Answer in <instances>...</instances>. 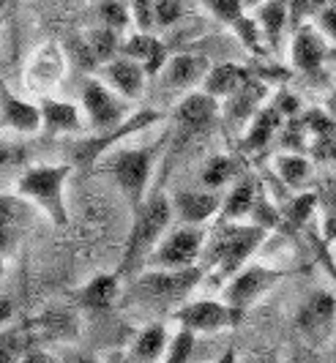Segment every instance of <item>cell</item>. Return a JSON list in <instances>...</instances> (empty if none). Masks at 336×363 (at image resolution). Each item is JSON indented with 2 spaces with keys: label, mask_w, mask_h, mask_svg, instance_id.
Returning <instances> with one entry per match:
<instances>
[{
  "label": "cell",
  "mask_w": 336,
  "mask_h": 363,
  "mask_svg": "<svg viewBox=\"0 0 336 363\" xmlns=\"http://www.w3.org/2000/svg\"><path fill=\"white\" fill-rule=\"evenodd\" d=\"M169 143V131L159 137L156 143L140 147H115L110 156H104L96 167H101L110 175L121 194L126 197L131 211H137L142 202L148 200V189L156 172V164L162 159V150Z\"/></svg>",
  "instance_id": "obj_1"
},
{
  "label": "cell",
  "mask_w": 336,
  "mask_h": 363,
  "mask_svg": "<svg viewBox=\"0 0 336 363\" xmlns=\"http://www.w3.org/2000/svg\"><path fill=\"white\" fill-rule=\"evenodd\" d=\"M172 218H175V213H172V200L167 194H162V191L148 194V200L134 211V221H131L123 259H121V271H118L121 276H134V273L145 268L153 249L169 233Z\"/></svg>",
  "instance_id": "obj_2"
},
{
  "label": "cell",
  "mask_w": 336,
  "mask_h": 363,
  "mask_svg": "<svg viewBox=\"0 0 336 363\" xmlns=\"http://www.w3.org/2000/svg\"><path fill=\"white\" fill-rule=\"evenodd\" d=\"M206 276L203 265L181 268V271H164V268H145L137 273L129 290V301L150 311L178 309L189 301V295L200 287Z\"/></svg>",
  "instance_id": "obj_3"
},
{
  "label": "cell",
  "mask_w": 336,
  "mask_h": 363,
  "mask_svg": "<svg viewBox=\"0 0 336 363\" xmlns=\"http://www.w3.org/2000/svg\"><path fill=\"white\" fill-rule=\"evenodd\" d=\"M72 178V164H33L22 169L14 183L17 197L30 202L55 227L69 224V205H66V183Z\"/></svg>",
  "instance_id": "obj_4"
},
{
  "label": "cell",
  "mask_w": 336,
  "mask_h": 363,
  "mask_svg": "<svg viewBox=\"0 0 336 363\" xmlns=\"http://www.w3.org/2000/svg\"><path fill=\"white\" fill-rule=\"evenodd\" d=\"M265 230L257 224H241V221H222V227L216 230V235L206 240V252L203 259L211 268L216 279L230 281L235 273L241 271L243 265L249 262V257L254 255L265 240Z\"/></svg>",
  "instance_id": "obj_5"
},
{
  "label": "cell",
  "mask_w": 336,
  "mask_h": 363,
  "mask_svg": "<svg viewBox=\"0 0 336 363\" xmlns=\"http://www.w3.org/2000/svg\"><path fill=\"white\" fill-rule=\"evenodd\" d=\"M162 121H164V112H162V109H153V107L134 109L121 126L110 128V131H91V137L74 140V143L69 145V150L74 153V159L79 164L96 167L104 156H110L112 150L121 145L123 140L134 137L137 131H148L150 126H156V123H162Z\"/></svg>",
  "instance_id": "obj_6"
},
{
  "label": "cell",
  "mask_w": 336,
  "mask_h": 363,
  "mask_svg": "<svg viewBox=\"0 0 336 363\" xmlns=\"http://www.w3.org/2000/svg\"><path fill=\"white\" fill-rule=\"evenodd\" d=\"M203 252H206V233H203V227L181 224V227L169 230L167 235L162 238V243L148 257L145 268H164V271L194 268V265H200Z\"/></svg>",
  "instance_id": "obj_7"
},
{
  "label": "cell",
  "mask_w": 336,
  "mask_h": 363,
  "mask_svg": "<svg viewBox=\"0 0 336 363\" xmlns=\"http://www.w3.org/2000/svg\"><path fill=\"white\" fill-rule=\"evenodd\" d=\"M82 115L91 131H110L129 118V101L101 77L82 79Z\"/></svg>",
  "instance_id": "obj_8"
},
{
  "label": "cell",
  "mask_w": 336,
  "mask_h": 363,
  "mask_svg": "<svg viewBox=\"0 0 336 363\" xmlns=\"http://www.w3.org/2000/svg\"><path fill=\"white\" fill-rule=\"evenodd\" d=\"M243 320V311L230 306L227 301H213V298H200V301H186L184 306L172 311V323L184 330H191L194 336L200 333H222L235 328Z\"/></svg>",
  "instance_id": "obj_9"
},
{
  "label": "cell",
  "mask_w": 336,
  "mask_h": 363,
  "mask_svg": "<svg viewBox=\"0 0 336 363\" xmlns=\"http://www.w3.org/2000/svg\"><path fill=\"white\" fill-rule=\"evenodd\" d=\"M284 276H287V271H279L274 265H260V262L243 265L241 271L227 281L222 298L230 306H235L238 311L246 314V309H252L265 292H271L279 284Z\"/></svg>",
  "instance_id": "obj_10"
},
{
  "label": "cell",
  "mask_w": 336,
  "mask_h": 363,
  "mask_svg": "<svg viewBox=\"0 0 336 363\" xmlns=\"http://www.w3.org/2000/svg\"><path fill=\"white\" fill-rule=\"evenodd\" d=\"M336 298L328 290H315L306 295L296 314V328L303 342L312 347L323 345L336 336Z\"/></svg>",
  "instance_id": "obj_11"
},
{
  "label": "cell",
  "mask_w": 336,
  "mask_h": 363,
  "mask_svg": "<svg viewBox=\"0 0 336 363\" xmlns=\"http://www.w3.org/2000/svg\"><path fill=\"white\" fill-rule=\"evenodd\" d=\"M219 115H222L219 99H213L206 91H189L175 107V131L178 137H184V143L206 137L216 126Z\"/></svg>",
  "instance_id": "obj_12"
},
{
  "label": "cell",
  "mask_w": 336,
  "mask_h": 363,
  "mask_svg": "<svg viewBox=\"0 0 336 363\" xmlns=\"http://www.w3.org/2000/svg\"><path fill=\"white\" fill-rule=\"evenodd\" d=\"M331 57L328 38L320 33L315 25H301L293 30V44H290V60L293 69L309 79H323L325 77V60Z\"/></svg>",
  "instance_id": "obj_13"
},
{
  "label": "cell",
  "mask_w": 336,
  "mask_h": 363,
  "mask_svg": "<svg viewBox=\"0 0 336 363\" xmlns=\"http://www.w3.org/2000/svg\"><path fill=\"white\" fill-rule=\"evenodd\" d=\"M268 99V82L254 77L252 82H246L241 91L233 93L230 99H224V126L230 128H249L254 121V115L262 109V101Z\"/></svg>",
  "instance_id": "obj_14"
},
{
  "label": "cell",
  "mask_w": 336,
  "mask_h": 363,
  "mask_svg": "<svg viewBox=\"0 0 336 363\" xmlns=\"http://www.w3.org/2000/svg\"><path fill=\"white\" fill-rule=\"evenodd\" d=\"M224 197L213 189H203V191H178L172 197V213L181 224H191V227H203L213 216L222 213Z\"/></svg>",
  "instance_id": "obj_15"
},
{
  "label": "cell",
  "mask_w": 336,
  "mask_h": 363,
  "mask_svg": "<svg viewBox=\"0 0 336 363\" xmlns=\"http://www.w3.org/2000/svg\"><path fill=\"white\" fill-rule=\"evenodd\" d=\"M101 79L121 93L126 101H140L150 77L137 60H131L126 55H118L115 60L101 66Z\"/></svg>",
  "instance_id": "obj_16"
},
{
  "label": "cell",
  "mask_w": 336,
  "mask_h": 363,
  "mask_svg": "<svg viewBox=\"0 0 336 363\" xmlns=\"http://www.w3.org/2000/svg\"><path fill=\"white\" fill-rule=\"evenodd\" d=\"M208 72H211V60L206 55L178 52L167 57V66L162 69V77H164V85L172 91H191V88L206 82Z\"/></svg>",
  "instance_id": "obj_17"
},
{
  "label": "cell",
  "mask_w": 336,
  "mask_h": 363,
  "mask_svg": "<svg viewBox=\"0 0 336 363\" xmlns=\"http://www.w3.org/2000/svg\"><path fill=\"white\" fill-rule=\"evenodd\" d=\"M0 128H11L17 134L41 131V107L19 99L0 82Z\"/></svg>",
  "instance_id": "obj_18"
},
{
  "label": "cell",
  "mask_w": 336,
  "mask_h": 363,
  "mask_svg": "<svg viewBox=\"0 0 336 363\" xmlns=\"http://www.w3.org/2000/svg\"><path fill=\"white\" fill-rule=\"evenodd\" d=\"M41 131L47 137H63V134H79L85 123L82 109L72 104V101H60V99H41Z\"/></svg>",
  "instance_id": "obj_19"
},
{
  "label": "cell",
  "mask_w": 336,
  "mask_h": 363,
  "mask_svg": "<svg viewBox=\"0 0 336 363\" xmlns=\"http://www.w3.org/2000/svg\"><path fill=\"white\" fill-rule=\"evenodd\" d=\"M121 298V273H96L91 281H85L77 292V303L85 311H101L112 309Z\"/></svg>",
  "instance_id": "obj_20"
},
{
  "label": "cell",
  "mask_w": 336,
  "mask_h": 363,
  "mask_svg": "<svg viewBox=\"0 0 336 363\" xmlns=\"http://www.w3.org/2000/svg\"><path fill=\"white\" fill-rule=\"evenodd\" d=\"M121 55L137 60V63L148 72V77H159L162 69L167 66V47L153 36V33H142V30L131 33V36L121 44Z\"/></svg>",
  "instance_id": "obj_21"
},
{
  "label": "cell",
  "mask_w": 336,
  "mask_h": 363,
  "mask_svg": "<svg viewBox=\"0 0 336 363\" xmlns=\"http://www.w3.org/2000/svg\"><path fill=\"white\" fill-rule=\"evenodd\" d=\"M257 74L252 72V69H246V66H238V63H219V66H211V72H208L206 82L200 85V91L211 93L213 99H230L233 93H238L246 85V82H252Z\"/></svg>",
  "instance_id": "obj_22"
},
{
  "label": "cell",
  "mask_w": 336,
  "mask_h": 363,
  "mask_svg": "<svg viewBox=\"0 0 336 363\" xmlns=\"http://www.w3.org/2000/svg\"><path fill=\"white\" fill-rule=\"evenodd\" d=\"M254 19L260 25L268 50H279L281 36L290 28V3L287 0H262L257 3Z\"/></svg>",
  "instance_id": "obj_23"
},
{
  "label": "cell",
  "mask_w": 336,
  "mask_h": 363,
  "mask_svg": "<svg viewBox=\"0 0 336 363\" xmlns=\"http://www.w3.org/2000/svg\"><path fill=\"white\" fill-rule=\"evenodd\" d=\"M169 342H172V336H169L167 328L162 325V323H150V325H145L131 339L126 352L137 363H159L164 358Z\"/></svg>",
  "instance_id": "obj_24"
},
{
  "label": "cell",
  "mask_w": 336,
  "mask_h": 363,
  "mask_svg": "<svg viewBox=\"0 0 336 363\" xmlns=\"http://www.w3.org/2000/svg\"><path fill=\"white\" fill-rule=\"evenodd\" d=\"M257 183L252 178H243L238 181L222 202V221H241L243 216H252V208H254V200H257Z\"/></svg>",
  "instance_id": "obj_25"
},
{
  "label": "cell",
  "mask_w": 336,
  "mask_h": 363,
  "mask_svg": "<svg viewBox=\"0 0 336 363\" xmlns=\"http://www.w3.org/2000/svg\"><path fill=\"white\" fill-rule=\"evenodd\" d=\"M279 126H281L279 109L274 107V104H271V107H262L260 112L254 115V121L249 123V128H246L243 147H246V150H262V147L274 140V134L279 131Z\"/></svg>",
  "instance_id": "obj_26"
},
{
  "label": "cell",
  "mask_w": 336,
  "mask_h": 363,
  "mask_svg": "<svg viewBox=\"0 0 336 363\" xmlns=\"http://www.w3.org/2000/svg\"><path fill=\"white\" fill-rule=\"evenodd\" d=\"M36 333L52 342H72L77 336V314L72 309H47L36 323Z\"/></svg>",
  "instance_id": "obj_27"
},
{
  "label": "cell",
  "mask_w": 336,
  "mask_h": 363,
  "mask_svg": "<svg viewBox=\"0 0 336 363\" xmlns=\"http://www.w3.org/2000/svg\"><path fill=\"white\" fill-rule=\"evenodd\" d=\"M274 169H276V178L287 189H301V186H306L309 178H312V162L306 156H301V153H293V150L279 153L274 159Z\"/></svg>",
  "instance_id": "obj_28"
},
{
  "label": "cell",
  "mask_w": 336,
  "mask_h": 363,
  "mask_svg": "<svg viewBox=\"0 0 336 363\" xmlns=\"http://www.w3.org/2000/svg\"><path fill=\"white\" fill-rule=\"evenodd\" d=\"M121 33H115V30H110V28H96V30H91L88 33V38H85V47H88V52H91V57H94V63H110V60H115L118 55H121Z\"/></svg>",
  "instance_id": "obj_29"
},
{
  "label": "cell",
  "mask_w": 336,
  "mask_h": 363,
  "mask_svg": "<svg viewBox=\"0 0 336 363\" xmlns=\"http://www.w3.org/2000/svg\"><path fill=\"white\" fill-rule=\"evenodd\" d=\"M238 178V162L233 159V156H211L203 167V175H200V181H203V189H213V191H219L222 186H227L230 181H235Z\"/></svg>",
  "instance_id": "obj_30"
},
{
  "label": "cell",
  "mask_w": 336,
  "mask_h": 363,
  "mask_svg": "<svg viewBox=\"0 0 336 363\" xmlns=\"http://www.w3.org/2000/svg\"><path fill=\"white\" fill-rule=\"evenodd\" d=\"M290 3V28L298 30L301 25H312V19H318L331 0H287Z\"/></svg>",
  "instance_id": "obj_31"
},
{
  "label": "cell",
  "mask_w": 336,
  "mask_h": 363,
  "mask_svg": "<svg viewBox=\"0 0 336 363\" xmlns=\"http://www.w3.org/2000/svg\"><path fill=\"white\" fill-rule=\"evenodd\" d=\"M194 345H197V336L191 330L178 328V333L172 336L167 352H164V358L159 363H191V358H194Z\"/></svg>",
  "instance_id": "obj_32"
},
{
  "label": "cell",
  "mask_w": 336,
  "mask_h": 363,
  "mask_svg": "<svg viewBox=\"0 0 336 363\" xmlns=\"http://www.w3.org/2000/svg\"><path fill=\"white\" fill-rule=\"evenodd\" d=\"M206 11L213 19H219L222 25L233 28L235 22H241L246 17V3L243 0H203Z\"/></svg>",
  "instance_id": "obj_33"
},
{
  "label": "cell",
  "mask_w": 336,
  "mask_h": 363,
  "mask_svg": "<svg viewBox=\"0 0 336 363\" xmlns=\"http://www.w3.org/2000/svg\"><path fill=\"white\" fill-rule=\"evenodd\" d=\"M99 19L104 28H110L115 33H123L131 22V11L121 0H101L99 3Z\"/></svg>",
  "instance_id": "obj_34"
},
{
  "label": "cell",
  "mask_w": 336,
  "mask_h": 363,
  "mask_svg": "<svg viewBox=\"0 0 336 363\" xmlns=\"http://www.w3.org/2000/svg\"><path fill=\"white\" fill-rule=\"evenodd\" d=\"M25 350H28V342H25L22 328L0 330V363H19Z\"/></svg>",
  "instance_id": "obj_35"
},
{
  "label": "cell",
  "mask_w": 336,
  "mask_h": 363,
  "mask_svg": "<svg viewBox=\"0 0 336 363\" xmlns=\"http://www.w3.org/2000/svg\"><path fill=\"white\" fill-rule=\"evenodd\" d=\"M233 33L241 38V44L246 47V50H252L254 55H265V47H262L265 38H262V30L254 17L246 14L241 22H235V25H233Z\"/></svg>",
  "instance_id": "obj_36"
},
{
  "label": "cell",
  "mask_w": 336,
  "mask_h": 363,
  "mask_svg": "<svg viewBox=\"0 0 336 363\" xmlns=\"http://www.w3.org/2000/svg\"><path fill=\"white\" fill-rule=\"evenodd\" d=\"M279 221H281V213L271 205V200H268L262 191H257V200H254V208H252V224H257V227H262V230L268 233V230H274Z\"/></svg>",
  "instance_id": "obj_37"
},
{
  "label": "cell",
  "mask_w": 336,
  "mask_h": 363,
  "mask_svg": "<svg viewBox=\"0 0 336 363\" xmlns=\"http://www.w3.org/2000/svg\"><path fill=\"white\" fill-rule=\"evenodd\" d=\"M129 11L137 30L150 33L156 28V0H129Z\"/></svg>",
  "instance_id": "obj_38"
},
{
  "label": "cell",
  "mask_w": 336,
  "mask_h": 363,
  "mask_svg": "<svg viewBox=\"0 0 336 363\" xmlns=\"http://www.w3.org/2000/svg\"><path fill=\"white\" fill-rule=\"evenodd\" d=\"M315 205H318V197L315 194H301L296 200L290 202V208H287V218L301 227V224H306L309 218H312V211H315Z\"/></svg>",
  "instance_id": "obj_39"
},
{
  "label": "cell",
  "mask_w": 336,
  "mask_h": 363,
  "mask_svg": "<svg viewBox=\"0 0 336 363\" xmlns=\"http://www.w3.org/2000/svg\"><path fill=\"white\" fill-rule=\"evenodd\" d=\"M184 14L181 0H156V28H169Z\"/></svg>",
  "instance_id": "obj_40"
},
{
  "label": "cell",
  "mask_w": 336,
  "mask_h": 363,
  "mask_svg": "<svg viewBox=\"0 0 336 363\" xmlns=\"http://www.w3.org/2000/svg\"><path fill=\"white\" fill-rule=\"evenodd\" d=\"M318 30L328 38L331 44H336V6H328L318 17Z\"/></svg>",
  "instance_id": "obj_41"
},
{
  "label": "cell",
  "mask_w": 336,
  "mask_h": 363,
  "mask_svg": "<svg viewBox=\"0 0 336 363\" xmlns=\"http://www.w3.org/2000/svg\"><path fill=\"white\" fill-rule=\"evenodd\" d=\"M274 107L281 112V118H296L301 109V101L290 91H281L279 96H276V101H274Z\"/></svg>",
  "instance_id": "obj_42"
},
{
  "label": "cell",
  "mask_w": 336,
  "mask_h": 363,
  "mask_svg": "<svg viewBox=\"0 0 336 363\" xmlns=\"http://www.w3.org/2000/svg\"><path fill=\"white\" fill-rule=\"evenodd\" d=\"M287 363H323V361H320V355L315 352V347L312 345H298L293 352H290Z\"/></svg>",
  "instance_id": "obj_43"
},
{
  "label": "cell",
  "mask_w": 336,
  "mask_h": 363,
  "mask_svg": "<svg viewBox=\"0 0 336 363\" xmlns=\"http://www.w3.org/2000/svg\"><path fill=\"white\" fill-rule=\"evenodd\" d=\"M19 363H60V358H55V355L47 352V350H30V347H28Z\"/></svg>",
  "instance_id": "obj_44"
},
{
  "label": "cell",
  "mask_w": 336,
  "mask_h": 363,
  "mask_svg": "<svg viewBox=\"0 0 336 363\" xmlns=\"http://www.w3.org/2000/svg\"><path fill=\"white\" fill-rule=\"evenodd\" d=\"M60 363H104V361L91 355V352H82V350H66Z\"/></svg>",
  "instance_id": "obj_45"
},
{
  "label": "cell",
  "mask_w": 336,
  "mask_h": 363,
  "mask_svg": "<svg viewBox=\"0 0 336 363\" xmlns=\"http://www.w3.org/2000/svg\"><path fill=\"white\" fill-rule=\"evenodd\" d=\"M14 162H19V150L0 140V169H9Z\"/></svg>",
  "instance_id": "obj_46"
},
{
  "label": "cell",
  "mask_w": 336,
  "mask_h": 363,
  "mask_svg": "<svg viewBox=\"0 0 336 363\" xmlns=\"http://www.w3.org/2000/svg\"><path fill=\"white\" fill-rule=\"evenodd\" d=\"M11 317H14V303L9 298H0V328L11 323Z\"/></svg>",
  "instance_id": "obj_47"
},
{
  "label": "cell",
  "mask_w": 336,
  "mask_h": 363,
  "mask_svg": "<svg viewBox=\"0 0 336 363\" xmlns=\"http://www.w3.org/2000/svg\"><path fill=\"white\" fill-rule=\"evenodd\" d=\"M104 363H137V361L131 358L129 352H123V350H112L110 355L104 358Z\"/></svg>",
  "instance_id": "obj_48"
},
{
  "label": "cell",
  "mask_w": 336,
  "mask_h": 363,
  "mask_svg": "<svg viewBox=\"0 0 336 363\" xmlns=\"http://www.w3.org/2000/svg\"><path fill=\"white\" fill-rule=\"evenodd\" d=\"M11 249V227H0V257Z\"/></svg>",
  "instance_id": "obj_49"
},
{
  "label": "cell",
  "mask_w": 336,
  "mask_h": 363,
  "mask_svg": "<svg viewBox=\"0 0 336 363\" xmlns=\"http://www.w3.org/2000/svg\"><path fill=\"white\" fill-rule=\"evenodd\" d=\"M246 363H279V358L274 352H254Z\"/></svg>",
  "instance_id": "obj_50"
},
{
  "label": "cell",
  "mask_w": 336,
  "mask_h": 363,
  "mask_svg": "<svg viewBox=\"0 0 336 363\" xmlns=\"http://www.w3.org/2000/svg\"><path fill=\"white\" fill-rule=\"evenodd\" d=\"M213 363H238V355H235L233 350H227V352H222Z\"/></svg>",
  "instance_id": "obj_51"
},
{
  "label": "cell",
  "mask_w": 336,
  "mask_h": 363,
  "mask_svg": "<svg viewBox=\"0 0 336 363\" xmlns=\"http://www.w3.org/2000/svg\"><path fill=\"white\" fill-rule=\"evenodd\" d=\"M325 107H328V115H331V118H334V121H336V91L331 93V96H328V101H325Z\"/></svg>",
  "instance_id": "obj_52"
},
{
  "label": "cell",
  "mask_w": 336,
  "mask_h": 363,
  "mask_svg": "<svg viewBox=\"0 0 336 363\" xmlns=\"http://www.w3.org/2000/svg\"><path fill=\"white\" fill-rule=\"evenodd\" d=\"M14 3H19V0H0V14H6V11L14 6Z\"/></svg>",
  "instance_id": "obj_53"
},
{
  "label": "cell",
  "mask_w": 336,
  "mask_h": 363,
  "mask_svg": "<svg viewBox=\"0 0 336 363\" xmlns=\"http://www.w3.org/2000/svg\"><path fill=\"white\" fill-rule=\"evenodd\" d=\"M6 276V262H3V257H0V279Z\"/></svg>",
  "instance_id": "obj_54"
},
{
  "label": "cell",
  "mask_w": 336,
  "mask_h": 363,
  "mask_svg": "<svg viewBox=\"0 0 336 363\" xmlns=\"http://www.w3.org/2000/svg\"><path fill=\"white\" fill-rule=\"evenodd\" d=\"M334 363H336V339H334Z\"/></svg>",
  "instance_id": "obj_55"
},
{
  "label": "cell",
  "mask_w": 336,
  "mask_h": 363,
  "mask_svg": "<svg viewBox=\"0 0 336 363\" xmlns=\"http://www.w3.org/2000/svg\"><path fill=\"white\" fill-rule=\"evenodd\" d=\"M63 3H74V0H63Z\"/></svg>",
  "instance_id": "obj_56"
},
{
  "label": "cell",
  "mask_w": 336,
  "mask_h": 363,
  "mask_svg": "<svg viewBox=\"0 0 336 363\" xmlns=\"http://www.w3.org/2000/svg\"><path fill=\"white\" fill-rule=\"evenodd\" d=\"M0 82H3V79H0Z\"/></svg>",
  "instance_id": "obj_57"
}]
</instances>
